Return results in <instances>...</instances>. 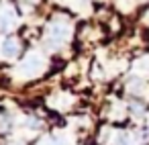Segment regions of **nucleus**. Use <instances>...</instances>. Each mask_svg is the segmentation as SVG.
<instances>
[{
    "label": "nucleus",
    "mask_w": 149,
    "mask_h": 145,
    "mask_svg": "<svg viewBox=\"0 0 149 145\" xmlns=\"http://www.w3.org/2000/svg\"><path fill=\"white\" fill-rule=\"evenodd\" d=\"M41 72H43V57L39 53H29L19 66V76L23 78H35Z\"/></svg>",
    "instance_id": "1"
},
{
    "label": "nucleus",
    "mask_w": 149,
    "mask_h": 145,
    "mask_svg": "<svg viewBox=\"0 0 149 145\" xmlns=\"http://www.w3.org/2000/svg\"><path fill=\"white\" fill-rule=\"evenodd\" d=\"M10 145H23V143H21V141H13Z\"/></svg>",
    "instance_id": "8"
},
{
    "label": "nucleus",
    "mask_w": 149,
    "mask_h": 145,
    "mask_svg": "<svg viewBox=\"0 0 149 145\" xmlns=\"http://www.w3.org/2000/svg\"><path fill=\"white\" fill-rule=\"evenodd\" d=\"M17 25V13L13 6H0V33H6L15 29Z\"/></svg>",
    "instance_id": "2"
},
{
    "label": "nucleus",
    "mask_w": 149,
    "mask_h": 145,
    "mask_svg": "<svg viewBox=\"0 0 149 145\" xmlns=\"http://www.w3.org/2000/svg\"><path fill=\"white\" fill-rule=\"evenodd\" d=\"M19 49H21V45H19V41H17L15 37L4 39V43H2V55H4V57H8V59L17 57V55H19Z\"/></svg>",
    "instance_id": "4"
},
{
    "label": "nucleus",
    "mask_w": 149,
    "mask_h": 145,
    "mask_svg": "<svg viewBox=\"0 0 149 145\" xmlns=\"http://www.w3.org/2000/svg\"><path fill=\"white\" fill-rule=\"evenodd\" d=\"M43 145H68V143L61 141V139H57V141H49V143H43Z\"/></svg>",
    "instance_id": "7"
},
{
    "label": "nucleus",
    "mask_w": 149,
    "mask_h": 145,
    "mask_svg": "<svg viewBox=\"0 0 149 145\" xmlns=\"http://www.w3.org/2000/svg\"><path fill=\"white\" fill-rule=\"evenodd\" d=\"M70 39V27L68 25H61V23H55L51 25L49 29V41L55 43V45H61Z\"/></svg>",
    "instance_id": "3"
},
{
    "label": "nucleus",
    "mask_w": 149,
    "mask_h": 145,
    "mask_svg": "<svg viewBox=\"0 0 149 145\" xmlns=\"http://www.w3.org/2000/svg\"><path fill=\"white\" fill-rule=\"evenodd\" d=\"M135 70H137L139 74H149V57L139 59V61L135 63Z\"/></svg>",
    "instance_id": "6"
},
{
    "label": "nucleus",
    "mask_w": 149,
    "mask_h": 145,
    "mask_svg": "<svg viewBox=\"0 0 149 145\" xmlns=\"http://www.w3.org/2000/svg\"><path fill=\"white\" fill-rule=\"evenodd\" d=\"M114 145H133V137L129 135V133H118L116 135V139H114Z\"/></svg>",
    "instance_id": "5"
}]
</instances>
